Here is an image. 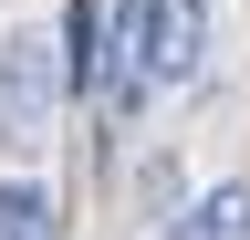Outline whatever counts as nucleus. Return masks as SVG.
Returning a JSON list of instances; mask_svg holds the SVG:
<instances>
[{"label":"nucleus","instance_id":"f257e3e1","mask_svg":"<svg viewBox=\"0 0 250 240\" xmlns=\"http://www.w3.org/2000/svg\"><path fill=\"white\" fill-rule=\"evenodd\" d=\"M62 42L52 32H0V136L11 146H42L52 115H62Z\"/></svg>","mask_w":250,"mask_h":240},{"label":"nucleus","instance_id":"f03ea898","mask_svg":"<svg viewBox=\"0 0 250 240\" xmlns=\"http://www.w3.org/2000/svg\"><path fill=\"white\" fill-rule=\"evenodd\" d=\"M208 63V0H146V94H177Z\"/></svg>","mask_w":250,"mask_h":240},{"label":"nucleus","instance_id":"7ed1b4c3","mask_svg":"<svg viewBox=\"0 0 250 240\" xmlns=\"http://www.w3.org/2000/svg\"><path fill=\"white\" fill-rule=\"evenodd\" d=\"M167 240H250V188L229 177V188H208L198 209H177L167 219Z\"/></svg>","mask_w":250,"mask_h":240},{"label":"nucleus","instance_id":"20e7f679","mask_svg":"<svg viewBox=\"0 0 250 240\" xmlns=\"http://www.w3.org/2000/svg\"><path fill=\"white\" fill-rule=\"evenodd\" d=\"M0 240H62L52 188H31V177H0Z\"/></svg>","mask_w":250,"mask_h":240}]
</instances>
